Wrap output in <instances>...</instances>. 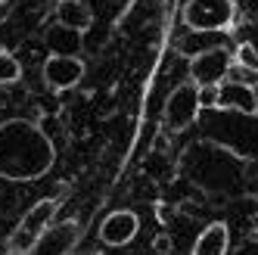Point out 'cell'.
Here are the masks:
<instances>
[{"label":"cell","mask_w":258,"mask_h":255,"mask_svg":"<svg viewBox=\"0 0 258 255\" xmlns=\"http://www.w3.org/2000/svg\"><path fill=\"white\" fill-rule=\"evenodd\" d=\"M19 78H22V62L10 50H0V87L19 84Z\"/></svg>","instance_id":"cell-13"},{"label":"cell","mask_w":258,"mask_h":255,"mask_svg":"<svg viewBox=\"0 0 258 255\" xmlns=\"http://www.w3.org/2000/svg\"><path fill=\"white\" fill-rule=\"evenodd\" d=\"M53 162L56 147L50 134L31 118L0 121V180L7 184H28L44 177Z\"/></svg>","instance_id":"cell-1"},{"label":"cell","mask_w":258,"mask_h":255,"mask_svg":"<svg viewBox=\"0 0 258 255\" xmlns=\"http://www.w3.org/2000/svg\"><path fill=\"white\" fill-rule=\"evenodd\" d=\"M236 13V0H187L183 25L190 31H230Z\"/></svg>","instance_id":"cell-3"},{"label":"cell","mask_w":258,"mask_h":255,"mask_svg":"<svg viewBox=\"0 0 258 255\" xmlns=\"http://www.w3.org/2000/svg\"><path fill=\"white\" fill-rule=\"evenodd\" d=\"M187 69H190V84H196V87H218L227 78V72H230V50L209 47V50L196 53Z\"/></svg>","instance_id":"cell-6"},{"label":"cell","mask_w":258,"mask_h":255,"mask_svg":"<svg viewBox=\"0 0 258 255\" xmlns=\"http://www.w3.org/2000/svg\"><path fill=\"white\" fill-rule=\"evenodd\" d=\"M227 249H230V227L224 221H212L209 227L199 230L190 255H227Z\"/></svg>","instance_id":"cell-10"},{"label":"cell","mask_w":258,"mask_h":255,"mask_svg":"<svg viewBox=\"0 0 258 255\" xmlns=\"http://www.w3.org/2000/svg\"><path fill=\"white\" fill-rule=\"evenodd\" d=\"M56 196H47V199H38L22 218H19V224H16V230L10 233V255H28L34 249V243L41 240V236L50 230L53 224V215H56Z\"/></svg>","instance_id":"cell-2"},{"label":"cell","mask_w":258,"mask_h":255,"mask_svg":"<svg viewBox=\"0 0 258 255\" xmlns=\"http://www.w3.org/2000/svg\"><path fill=\"white\" fill-rule=\"evenodd\" d=\"M199 118V87L190 84V81H183L177 84L168 100H165V109H162V121L168 131H187V128Z\"/></svg>","instance_id":"cell-4"},{"label":"cell","mask_w":258,"mask_h":255,"mask_svg":"<svg viewBox=\"0 0 258 255\" xmlns=\"http://www.w3.org/2000/svg\"><path fill=\"white\" fill-rule=\"evenodd\" d=\"M140 233V218L131 209H118V212H109L100 224V243L109 249H118L127 246Z\"/></svg>","instance_id":"cell-8"},{"label":"cell","mask_w":258,"mask_h":255,"mask_svg":"<svg viewBox=\"0 0 258 255\" xmlns=\"http://www.w3.org/2000/svg\"><path fill=\"white\" fill-rule=\"evenodd\" d=\"M153 249H156V252H162V255H168V252L174 249L171 236H168V233H156V236H153Z\"/></svg>","instance_id":"cell-16"},{"label":"cell","mask_w":258,"mask_h":255,"mask_svg":"<svg viewBox=\"0 0 258 255\" xmlns=\"http://www.w3.org/2000/svg\"><path fill=\"white\" fill-rule=\"evenodd\" d=\"M56 25L72 28L84 34L90 25H94V16H90V7H84L81 0H59L56 4Z\"/></svg>","instance_id":"cell-11"},{"label":"cell","mask_w":258,"mask_h":255,"mask_svg":"<svg viewBox=\"0 0 258 255\" xmlns=\"http://www.w3.org/2000/svg\"><path fill=\"white\" fill-rule=\"evenodd\" d=\"M230 62H236L239 69H246V72H258V56H255V47L249 41H243L236 47V53L230 56Z\"/></svg>","instance_id":"cell-14"},{"label":"cell","mask_w":258,"mask_h":255,"mask_svg":"<svg viewBox=\"0 0 258 255\" xmlns=\"http://www.w3.org/2000/svg\"><path fill=\"white\" fill-rule=\"evenodd\" d=\"M215 109L218 112H236V115L255 118V112H258L255 84L236 81V78H224L215 87Z\"/></svg>","instance_id":"cell-5"},{"label":"cell","mask_w":258,"mask_h":255,"mask_svg":"<svg viewBox=\"0 0 258 255\" xmlns=\"http://www.w3.org/2000/svg\"><path fill=\"white\" fill-rule=\"evenodd\" d=\"M44 84L50 90H72L84 81V59L81 56H47L44 59Z\"/></svg>","instance_id":"cell-7"},{"label":"cell","mask_w":258,"mask_h":255,"mask_svg":"<svg viewBox=\"0 0 258 255\" xmlns=\"http://www.w3.org/2000/svg\"><path fill=\"white\" fill-rule=\"evenodd\" d=\"M81 34L72 31V28H62V25H53L47 31V47H50V56H78L81 50Z\"/></svg>","instance_id":"cell-12"},{"label":"cell","mask_w":258,"mask_h":255,"mask_svg":"<svg viewBox=\"0 0 258 255\" xmlns=\"http://www.w3.org/2000/svg\"><path fill=\"white\" fill-rule=\"evenodd\" d=\"M199 109H215V87H199Z\"/></svg>","instance_id":"cell-17"},{"label":"cell","mask_w":258,"mask_h":255,"mask_svg":"<svg viewBox=\"0 0 258 255\" xmlns=\"http://www.w3.org/2000/svg\"><path fill=\"white\" fill-rule=\"evenodd\" d=\"M13 206H16V193H13V187H10V184H0V215L10 212Z\"/></svg>","instance_id":"cell-15"},{"label":"cell","mask_w":258,"mask_h":255,"mask_svg":"<svg viewBox=\"0 0 258 255\" xmlns=\"http://www.w3.org/2000/svg\"><path fill=\"white\" fill-rule=\"evenodd\" d=\"M4 4H7V0H0V7H4Z\"/></svg>","instance_id":"cell-18"},{"label":"cell","mask_w":258,"mask_h":255,"mask_svg":"<svg viewBox=\"0 0 258 255\" xmlns=\"http://www.w3.org/2000/svg\"><path fill=\"white\" fill-rule=\"evenodd\" d=\"M75 236H78V221H62L59 227L47 230L28 255H66L75 243Z\"/></svg>","instance_id":"cell-9"}]
</instances>
